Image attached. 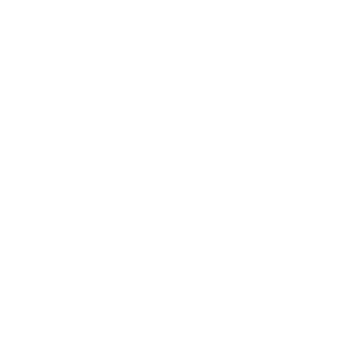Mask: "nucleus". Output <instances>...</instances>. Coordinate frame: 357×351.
Masks as SVG:
<instances>
[]
</instances>
